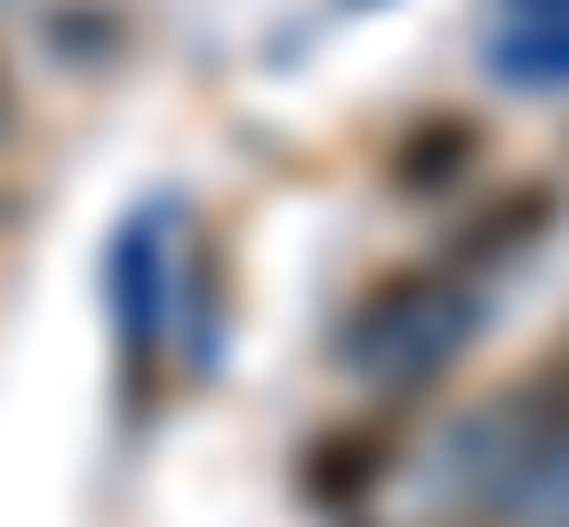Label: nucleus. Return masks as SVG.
Segmentation results:
<instances>
[{
  "instance_id": "1",
  "label": "nucleus",
  "mask_w": 569,
  "mask_h": 527,
  "mask_svg": "<svg viewBox=\"0 0 569 527\" xmlns=\"http://www.w3.org/2000/svg\"><path fill=\"white\" fill-rule=\"evenodd\" d=\"M486 159H496L486 117L443 106V117H411L401 138H390V190H401V201H453L465 180H486Z\"/></svg>"
},
{
  "instance_id": "2",
  "label": "nucleus",
  "mask_w": 569,
  "mask_h": 527,
  "mask_svg": "<svg viewBox=\"0 0 569 527\" xmlns=\"http://www.w3.org/2000/svg\"><path fill=\"white\" fill-rule=\"evenodd\" d=\"M549 211H559V190H549V180H517V190H507V201H496V211H475V222H465V232H453V243H443V253H432V264H443V275H453V285H465V275H475V264H507L517 243H538V232H549Z\"/></svg>"
},
{
  "instance_id": "4",
  "label": "nucleus",
  "mask_w": 569,
  "mask_h": 527,
  "mask_svg": "<svg viewBox=\"0 0 569 527\" xmlns=\"http://www.w3.org/2000/svg\"><path fill=\"white\" fill-rule=\"evenodd\" d=\"M21 127V74H11V53H0V138Z\"/></svg>"
},
{
  "instance_id": "3",
  "label": "nucleus",
  "mask_w": 569,
  "mask_h": 527,
  "mask_svg": "<svg viewBox=\"0 0 569 527\" xmlns=\"http://www.w3.org/2000/svg\"><path fill=\"white\" fill-rule=\"evenodd\" d=\"M517 422H528V444H538V454H559V444H569V338H559V359L538 369L528 390H517Z\"/></svg>"
}]
</instances>
